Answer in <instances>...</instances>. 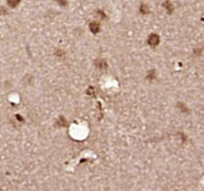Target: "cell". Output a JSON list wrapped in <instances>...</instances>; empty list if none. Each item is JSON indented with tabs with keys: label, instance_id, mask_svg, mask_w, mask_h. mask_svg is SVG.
<instances>
[{
	"label": "cell",
	"instance_id": "obj_4",
	"mask_svg": "<svg viewBox=\"0 0 204 191\" xmlns=\"http://www.w3.org/2000/svg\"><path fill=\"white\" fill-rule=\"evenodd\" d=\"M19 2H20V0H8V4H9V7L15 8V7H18Z\"/></svg>",
	"mask_w": 204,
	"mask_h": 191
},
{
	"label": "cell",
	"instance_id": "obj_2",
	"mask_svg": "<svg viewBox=\"0 0 204 191\" xmlns=\"http://www.w3.org/2000/svg\"><path fill=\"white\" fill-rule=\"evenodd\" d=\"M89 28H90V30H91L93 33H99V32H100V26H99L96 22L90 23L89 24Z\"/></svg>",
	"mask_w": 204,
	"mask_h": 191
},
{
	"label": "cell",
	"instance_id": "obj_3",
	"mask_svg": "<svg viewBox=\"0 0 204 191\" xmlns=\"http://www.w3.org/2000/svg\"><path fill=\"white\" fill-rule=\"evenodd\" d=\"M95 65H96L98 69H100V70H105L107 69V63H105V61L104 60H98L95 62Z\"/></svg>",
	"mask_w": 204,
	"mask_h": 191
},
{
	"label": "cell",
	"instance_id": "obj_5",
	"mask_svg": "<svg viewBox=\"0 0 204 191\" xmlns=\"http://www.w3.org/2000/svg\"><path fill=\"white\" fill-rule=\"evenodd\" d=\"M140 9H141V10H142V13H147V8H146V7H145V5H142V7H141V8H140Z\"/></svg>",
	"mask_w": 204,
	"mask_h": 191
},
{
	"label": "cell",
	"instance_id": "obj_6",
	"mask_svg": "<svg viewBox=\"0 0 204 191\" xmlns=\"http://www.w3.org/2000/svg\"><path fill=\"white\" fill-rule=\"evenodd\" d=\"M88 94L94 95V89H93V88H91V89H89V90H88Z\"/></svg>",
	"mask_w": 204,
	"mask_h": 191
},
{
	"label": "cell",
	"instance_id": "obj_7",
	"mask_svg": "<svg viewBox=\"0 0 204 191\" xmlns=\"http://www.w3.org/2000/svg\"><path fill=\"white\" fill-rule=\"evenodd\" d=\"M58 3H61L62 5H66V2H65V0H61V2H58Z\"/></svg>",
	"mask_w": 204,
	"mask_h": 191
},
{
	"label": "cell",
	"instance_id": "obj_1",
	"mask_svg": "<svg viewBox=\"0 0 204 191\" xmlns=\"http://www.w3.org/2000/svg\"><path fill=\"white\" fill-rule=\"evenodd\" d=\"M160 42V37L157 34H151L148 37V45L150 46H157Z\"/></svg>",
	"mask_w": 204,
	"mask_h": 191
}]
</instances>
